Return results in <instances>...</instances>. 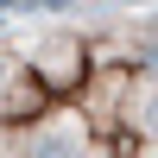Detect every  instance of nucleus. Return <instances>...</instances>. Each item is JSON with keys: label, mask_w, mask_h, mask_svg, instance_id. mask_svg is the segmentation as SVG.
Returning a JSON list of instances; mask_svg holds the SVG:
<instances>
[{"label": "nucleus", "mask_w": 158, "mask_h": 158, "mask_svg": "<svg viewBox=\"0 0 158 158\" xmlns=\"http://www.w3.org/2000/svg\"><path fill=\"white\" fill-rule=\"evenodd\" d=\"M70 6H89V0H0V19H13V13H70Z\"/></svg>", "instance_id": "obj_2"}, {"label": "nucleus", "mask_w": 158, "mask_h": 158, "mask_svg": "<svg viewBox=\"0 0 158 158\" xmlns=\"http://www.w3.org/2000/svg\"><path fill=\"white\" fill-rule=\"evenodd\" d=\"M0 158H158V32H0Z\"/></svg>", "instance_id": "obj_1"}, {"label": "nucleus", "mask_w": 158, "mask_h": 158, "mask_svg": "<svg viewBox=\"0 0 158 158\" xmlns=\"http://www.w3.org/2000/svg\"><path fill=\"white\" fill-rule=\"evenodd\" d=\"M152 32H158V25H152Z\"/></svg>", "instance_id": "obj_3"}]
</instances>
